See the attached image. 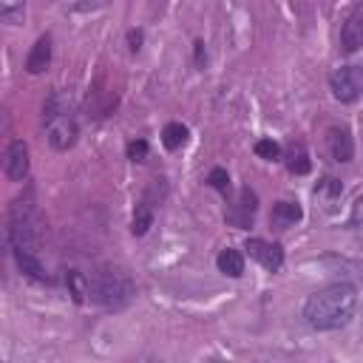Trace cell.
I'll return each mask as SVG.
<instances>
[{
  "mask_svg": "<svg viewBox=\"0 0 363 363\" xmlns=\"http://www.w3.org/2000/svg\"><path fill=\"white\" fill-rule=\"evenodd\" d=\"M255 213H258V196L250 187H241V190L233 193L224 218H227V224H233L238 230H247V227H252Z\"/></svg>",
  "mask_w": 363,
  "mask_h": 363,
  "instance_id": "cell-5",
  "label": "cell"
},
{
  "mask_svg": "<svg viewBox=\"0 0 363 363\" xmlns=\"http://www.w3.org/2000/svg\"><path fill=\"white\" fill-rule=\"evenodd\" d=\"M187 136H190V130L182 122H167L164 130H162V142H164L167 150H179L187 142Z\"/></svg>",
  "mask_w": 363,
  "mask_h": 363,
  "instance_id": "cell-15",
  "label": "cell"
},
{
  "mask_svg": "<svg viewBox=\"0 0 363 363\" xmlns=\"http://www.w3.org/2000/svg\"><path fill=\"white\" fill-rule=\"evenodd\" d=\"M255 153L261 159H267V162H275V159H281V145L272 142V139H258L255 142Z\"/></svg>",
  "mask_w": 363,
  "mask_h": 363,
  "instance_id": "cell-21",
  "label": "cell"
},
{
  "mask_svg": "<svg viewBox=\"0 0 363 363\" xmlns=\"http://www.w3.org/2000/svg\"><path fill=\"white\" fill-rule=\"evenodd\" d=\"M26 20V0H0V23L20 26Z\"/></svg>",
  "mask_w": 363,
  "mask_h": 363,
  "instance_id": "cell-16",
  "label": "cell"
},
{
  "mask_svg": "<svg viewBox=\"0 0 363 363\" xmlns=\"http://www.w3.org/2000/svg\"><path fill=\"white\" fill-rule=\"evenodd\" d=\"M244 250H247V255L252 261H258L269 272H278L284 267V250H281V244H269L264 238H247L244 241Z\"/></svg>",
  "mask_w": 363,
  "mask_h": 363,
  "instance_id": "cell-7",
  "label": "cell"
},
{
  "mask_svg": "<svg viewBox=\"0 0 363 363\" xmlns=\"http://www.w3.org/2000/svg\"><path fill=\"white\" fill-rule=\"evenodd\" d=\"M150 224H153V204L139 201V204H136V213H133V227H130V233H133V235H145V233L150 230Z\"/></svg>",
  "mask_w": 363,
  "mask_h": 363,
  "instance_id": "cell-17",
  "label": "cell"
},
{
  "mask_svg": "<svg viewBox=\"0 0 363 363\" xmlns=\"http://www.w3.org/2000/svg\"><path fill=\"white\" fill-rule=\"evenodd\" d=\"M329 88L332 96L340 102H354L363 91V71L357 65H340L329 74Z\"/></svg>",
  "mask_w": 363,
  "mask_h": 363,
  "instance_id": "cell-4",
  "label": "cell"
},
{
  "mask_svg": "<svg viewBox=\"0 0 363 363\" xmlns=\"http://www.w3.org/2000/svg\"><path fill=\"white\" fill-rule=\"evenodd\" d=\"M65 284H68V289H71L74 301H77V303H82V301H85V275H82V272H77V269H71V272L65 275Z\"/></svg>",
  "mask_w": 363,
  "mask_h": 363,
  "instance_id": "cell-20",
  "label": "cell"
},
{
  "mask_svg": "<svg viewBox=\"0 0 363 363\" xmlns=\"http://www.w3.org/2000/svg\"><path fill=\"white\" fill-rule=\"evenodd\" d=\"M216 267H218V272H224V275H230V278H241V275H244V255H241L235 247H227V250L218 252Z\"/></svg>",
  "mask_w": 363,
  "mask_h": 363,
  "instance_id": "cell-13",
  "label": "cell"
},
{
  "mask_svg": "<svg viewBox=\"0 0 363 363\" xmlns=\"http://www.w3.org/2000/svg\"><path fill=\"white\" fill-rule=\"evenodd\" d=\"M43 122H45L48 145L54 150L74 147V142L79 136V128H77V119L71 116V102L62 94H51L45 99V105H43Z\"/></svg>",
  "mask_w": 363,
  "mask_h": 363,
  "instance_id": "cell-3",
  "label": "cell"
},
{
  "mask_svg": "<svg viewBox=\"0 0 363 363\" xmlns=\"http://www.w3.org/2000/svg\"><path fill=\"white\" fill-rule=\"evenodd\" d=\"M0 167H3V173H6L11 182H26L28 167H31L28 145H26L23 139H14V142L3 150V156H0Z\"/></svg>",
  "mask_w": 363,
  "mask_h": 363,
  "instance_id": "cell-6",
  "label": "cell"
},
{
  "mask_svg": "<svg viewBox=\"0 0 363 363\" xmlns=\"http://www.w3.org/2000/svg\"><path fill=\"white\" fill-rule=\"evenodd\" d=\"M340 45L346 54H354L363 45V9L360 6H354L352 14L346 17L343 31H340Z\"/></svg>",
  "mask_w": 363,
  "mask_h": 363,
  "instance_id": "cell-8",
  "label": "cell"
},
{
  "mask_svg": "<svg viewBox=\"0 0 363 363\" xmlns=\"http://www.w3.org/2000/svg\"><path fill=\"white\" fill-rule=\"evenodd\" d=\"M128 159H130V162H145V159H147V142H145V139L128 142Z\"/></svg>",
  "mask_w": 363,
  "mask_h": 363,
  "instance_id": "cell-23",
  "label": "cell"
},
{
  "mask_svg": "<svg viewBox=\"0 0 363 363\" xmlns=\"http://www.w3.org/2000/svg\"><path fill=\"white\" fill-rule=\"evenodd\" d=\"M286 167H289V173H295V176L309 173L312 162H309V153H306L303 142H292V145H289V150H286Z\"/></svg>",
  "mask_w": 363,
  "mask_h": 363,
  "instance_id": "cell-14",
  "label": "cell"
},
{
  "mask_svg": "<svg viewBox=\"0 0 363 363\" xmlns=\"http://www.w3.org/2000/svg\"><path fill=\"white\" fill-rule=\"evenodd\" d=\"M133 295H136V284H133L130 272L116 264L94 267L85 275V298H91L96 306L122 309L133 301Z\"/></svg>",
  "mask_w": 363,
  "mask_h": 363,
  "instance_id": "cell-2",
  "label": "cell"
},
{
  "mask_svg": "<svg viewBox=\"0 0 363 363\" xmlns=\"http://www.w3.org/2000/svg\"><path fill=\"white\" fill-rule=\"evenodd\" d=\"M301 218H303V210H301L298 201H275L272 204V213H269V224L272 227L286 230V227H292Z\"/></svg>",
  "mask_w": 363,
  "mask_h": 363,
  "instance_id": "cell-12",
  "label": "cell"
},
{
  "mask_svg": "<svg viewBox=\"0 0 363 363\" xmlns=\"http://www.w3.org/2000/svg\"><path fill=\"white\" fill-rule=\"evenodd\" d=\"M354 312H357V286L346 281L312 292L303 303V320L318 332H335L349 326Z\"/></svg>",
  "mask_w": 363,
  "mask_h": 363,
  "instance_id": "cell-1",
  "label": "cell"
},
{
  "mask_svg": "<svg viewBox=\"0 0 363 363\" xmlns=\"http://www.w3.org/2000/svg\"><path fill=\"white\" fill-rule=\"evenodd\" d=\"M340 193H343V184L337 179H332V176H323L318 182V187H315V196H320V199H337Z\"/></svg>",
  "mask_w": 363,
  "mask_h": 363,
  "instance_id": "cell-19",
  "label": "cell"
},
{
  "mask_svg": "<svg viewBox=\"0 0 363 363\" xmlns=\"http://www.w3.org/2000/svg\"><path fill=\"white\" fill-rule=\"evenodd\" d=\"M326 145H329V156L335 162H352V156H354V139H352V130L349 128H329Z\"/></svg>",
  "mask_w": 363,
  "mask_h": 363,
  "instance_id": "cell-9",
  "label": "cell"
},
{
  "mask_svg": "<svg viewBox=\"0 0 363 363\" xmlns=\"http://www.w3.org/2000/svg\"><path fill=\"white\" fill-rule=\"evenodd\" d=\"M51 65V34H40L37 43L31 45L28 57H26V71L28 74H43Z\"/></svg>",
  "mask_w": 363,
  "mask_h": 363,
  "instance_id": "cell-11",
  "label": "cell"
},
{
  "mask_svg": "<svg viewBox=\"0 0 363 363\" xmlns=\"http://www.w3.org/2000/svg\"><path fill=\"white\" fill-rule=\"evenodd\" d=\"M11 255H14L17 267H20L28 278H34V281H51V278H48V272H45V267H43V261H40V250L11 247Z\"/></svg>",
  "mask_w": 363,
  "mask_h": 363,
  "instance_id": "cell-10",
  "label": "cell"
},
{
  "mask_svg": "<svg viewBox=\"0 0 363 363\" xmlns=\"http://www.w3.org/2000/svg\"><path fill=\"white\" fill-rule=\"evenodd\" d=\"M11 252V233L9 221H0V281H6V258Z\"/></svg>",
  "mask_w": 363,
  "mask_h": 363,
  "instance_id": "cell-18",
  "label": "cell"
},
{
  "mask_svg": "<svg viewBox=\"0 0 363 363\" xmlns=\"http://www.w3.org/2000/svg\"><path fill=\"white\" fill-rule=\"evenodd\" d=\"M128 45H130L133 54L142 48V31H139V28H130V31H128Z\"/></svg>",
  "mask_w": 363,
  "mask_h": 363,
  "instance_id": "cell-24",
  "label": "cell"
},
{
  "mask_svg": "<svg viewBox=\"0 0 363 363\" xmlns=\"http://www.w3.org/2000/svg\"><path fill=\"white\" fill-rule=\"evenodd\" d=\"M204 60H207V51H204V40H196V65L204 68Z\"/></svg>",
  "mask_w": 363,
  "mask_h": 363,
  "instance_id": "cell-25",
  "label": "cell"
},
{
  "mask_svg": "<svg viewBox=\"0 0 363 363\" xmlns=\"http://www.w3.org/2000/svg\"><path fill=\"white\" fill-rule=\"evenodd\" d=\"M207 184H210L213 190H218V193H227V190H230V173H227L224 167H213V170L207 173Z\"/></svg>",
  "mask_w": 363,
  "mask_h": 363,
  "instance_id": "cell-22",
  "label": "cell"
}]
</instances>
